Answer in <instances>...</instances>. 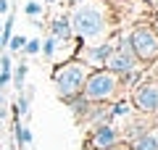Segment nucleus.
<instances>
[{
	"label": "nucleus",
	"instance_id": "nucleus-1",
	"mask_svg": "<svg viewBox=\"0 0 158 150\" xmlns=\"http://www.w3.org/2000/svg\"><path fill=\"white\" fill-rule=\"evenodd\" d=\"M66 16H69L71 32L79 40V45H100L106 40H111L113 32H116L113 6L106 3V0H82V3H74Z\"/></svg>",
	"mask_w": 158,
	"mask_h": 150
},
{
	"label": "nucleus",
	"instance_id": "nucleus-2",
	"mask_svg": "<svg viewBox=\"0 0 158 150\" xmlns=\"http://www.w3.org/2000/svg\"><path fill=\"white\" fill-rule=\"evenodd\" d=\"M79 98H85L87 103H116V100L129 98V87L124 84L121 74L108 71V69H98V71H90Z\"/></svg>",
	"mask_w": 158,
	"mask_h": 150
},
{
	"label": "nucleus",
	"instance_id": "nucleus-3",
	"mask_svg": "<svg viewBox=\"0 0 158 150\" xmlns=\"http://www.w3.org/2000/svg\"><path fill=\"white\" fill-rule=\"evenodd\" d=\"M90 71L92 69L87 66V63H82L79 58H69V61L58 63V66L53 69V87H56L58 100L69 103V100L79 98L87 77H90Z\"/></svg>",
	"mask_w": 158,
	"mask_h": 150
},
{
	"label": "nucleus",
	"instance_id": "nucleus-4",
	"mask_svg": "<svg viewBox=\"0 0 158 150\" xmlns=\"http://www.w3.org/2000/svg\"><path fill=\"white\" fill-rule=\"evenodd\" d=\"M108 71H116V74H135V71H145V63H140V58L135 56V50L129 45V34H116L113 37V50L106 61Z\"/></svg>",
	"mask_w": 158,
	"mask_h": 150
},
{
	"label": "nucleus",
	"instance_id": "nucleus-5",
	"mask_svg": "<svg viewBox=\"0 0 158 150\" xmlns=\"http://www.w3.org/2000/svg\"><path fill=\"white\" fill-rule=\"evenodd\" d=\"M127 34H129V45L135 50V56L140 58V63L148 66V63H153L158 58V37L150 24H137Z\"/></svg>",
	"mask_w": 158,
	"mask_h": 150
},
{
	"label": "nucleus",
	"instance_id": "nucleus-6",
	"mask_svg": "<svg viewBox=\"0 0 158 150\" xmlns=\"http://www.w3.org/2000/svg\"><path fill=\"white\" fill-rule=\"evenodd\" d=\"M129 103L135 111L140 113H156L158 111V74H150V77H142L140 82L132 87L129 92Z\"/></svg>",
	"mask_w": 158,
	"mask_h": 150
},
{
	"label": "nucleus",
	"instance_id": "nucleus-7",
	"mask_svg": "<svg viewBox=\"0 0 158 150\" xmlns=\"http://www.w3.org/2000/svg\"><path fill=\"white\" fill-rule=\"evenodd\" d=\"M111 50H113V37L106 40V42H100V45H79L77 53H74V58H79L82 63H87L92 71H98V69H106V61H108V56H111Z\"/></svg>",
	"mask_w": 158,
	"mask_h": 150
},
{
	"label": "nucleus",
	"instance_id": "nucleus-8",
	"mask_svg": "<svg viewBox=\"0 0 158 150\" xmlns=\"http://www.w3.org/2000/svg\"><path fill=\"white\" fill-rule=\"evenodd\" d=\"M124 142V137H121V132L116 129V124H103V127H95L87 132V148L90 150H108L113 148V145H121Z\"/></svg>",
	"mask_w": 158,
	"mask_h": 150
},
{
	"label": "nucleus",
	"instance_id": "nucleus-9",
	"mask_svg": "<svg viewBox=\"0 0 158 150\" xmlns=\"http://www.w3.org/2000/svg\"><path fill=\"white\" fill-rule=\"evenodd\" d=\"M127 145H129L132 150H158V124L148 127L145 132H140L137 137H132Z\"/></svg>",
	"mask_w": 158,
	"mask_h": 150
},
{
	"label": "nucleus",
	"instance_id": "nucleus-10",
	"mask_svg": "<svg viewBox=\"0 0 158 150\" xmlns=\"http://www.w3.org/2000/svg\"><path fill=\"white\" fill-rule=\"evenodd\" d=\"M50 34L56 42H69V40H74V32H71V24H69V16L63 13V16H56L50 21Z\"/></svg>",
	"mask_w": 158,
	"mask_h": 150
},
{
	"label": "nucleus",
	"instance_id": "nucleus-11",
	"mask_svg": "<svg viewBox=\"0 0 158 150\" xmlns=\"http://www.w3.org/2000/svg\"><path fill=\"white\" fill-rule=\"evenodd\" d=\"M13 129H16V142H19V148L32 145V132H29V127L21 121V119H13Z\"/></svg>",
	"mask_w": 158,
	"mask_h": 150
},
{
	"label": "nucleus",
	"instance_id": "nucleus-12",
	"mask_svg": "<svg viewBox=\"0 0 158 150\" xmlns=\"http://www.w3.org/2000/svg\"><path fill=\"white\" fill-rule=\"evenodd\" d=\"M27 61H21L16 69H11V82H13V87H16V92H21L24 90V84H27Z\"/></svg>",
	"mask_w": 158,
	"mask_h": 150
},
{
	"label": "nucleus",
	"instance_id": "nucleus-13",
	"mask_svg": "<svg viewBox=\"0 0 158 150\" xmlns=\"http://www.w3.org/2000/svg\"><path fill=\"white\" fill-rule=\"evenodd\" d=\"M40 53H42L45 61H53V56H56V40L50 34L48 37H40Z\"/></svg>",
	"mask_w": 158,
	"mask_h": 150
},
{
	"label": "nucleus",
	"instance_id": "nucleus-14",
	"mask_svg": "<svg viewBox=\"0 0 158 150\" xmlns=\"http://www.w3.org/2000/svg\"><path fill=\"white\" fill-rule=\"evenodd\" d=\"M21 56H24V58L40 56V37H27V45L21 48Z\"/></svg>",
	"mask_w": 158,
	"mask_h": 150
},
{
	"label": "nucleus",
	"instance_id": "nucleus-15",
	"mask_svg": "<svg viewBox=\"0 0 158 150\" xmlns=\"http://www.w3.org/2000/svg\"><path fill=\"white\" fill-rule=\"evenodd\" d=\"M24 45H27V37H24V34H11V40H8V48L6 50H11V53H21V48Z\"/></svg>",
	"mask_w": 158,
	"mask_h": 150
},
{
	"label": "nucleus",
	"instance_id": "nucleus-16",
	"mask_svg": "<svg viewBox=\"0 0 158 150\" xmlns=\"http://www.w3.org/2000/svg\"><path fill=\"white\" fill-rule=\"evenodd\" d=\"M24 13H27V16H42V3H37V0H29L27 6H24Z\"/></svg>",
	"mask_w": 158,
	"mask_h": 150
},
{
	"label": "nucleus",
	"instance_id": "nucleus-17",
	"mask_svg": "<svg viewBox=\"0 0 158 150\" xmlns=\"http://www.w3.org/2000/svg\"><path fill=\"white\" fill-rule=\"evenodd\" d=\"M11 11V0H0V16H6Z\"/></svg>",
	"mask_w": 158,
	"mask_h": 150
},
{
	"label": "nucleus",
	"instance_id": "nucleus-18",
	"mask_svg": "<svg viewBox=\"0 0 158 150\" xmlns=\"http://www.w3.org/2000/svg\"><path fill=\"white\" fill-rule=\"evenodd\" d=\"M108 150H132V148L127 142H121V145H113V148H108Z\"/></svg>",
	"mask_w": 158,
	"mask_h": 150
},
{
	"label": "nucleus",
	"instance_id": "nucleus-19",
	"mask_svg": "<svg viewBox=\"0 0 158 150\" xmlns=\"http://www.w3.org/2000/svg\"><path fill=\"white\" fill-rule=\"evenodd\" d=\"M153 27V32H156V37H158V19H156V24H150Z\"/></svg>",
	"mask_w": 158,
	"mask_h": 150
},
{
	"label": "nucleus",
	"instance_id": "nucleus-20",
	"mask_svg": "<svg viewBox=\"0 0 158 150\" xmlns=\"http://www.w3.org/2000/svg\"><path fill=\"white\" fill-rule=\"evenodd\" d=\"M153 121H156V124H158V111H156V113H153Z\"/></svg>",
	"mask_w": 158,
	"mask_h": 150
},
{
	"label": "nucleus",
	"instance_id": "nucleus-21",
	"mask_svg": "<svg viewBox=\"0 0 158 150\" xmlns=\"http://www.w3.org/2000/svg\"><path fill=\"white\" fill-rule=\"evenodd\" d=\"M69 3H71V6H74V3H82V0H69Z\"/></svg>",
	"mask_w": 158,
	"mask_h": 150
},
{
	"label": "nucleus",
	"instance_id": "nucleus-22",
	"mask_svg": "<svg viewBox=\"0 0 158 150\" xmlns=\"http://www.w3.org/2000/svg\"><path fill=\"white\" fill-rule=\"evenodd\" d=\"M0 29H3V16H0Z\"/></svg>",
	"mask_w": 158,
	"mask_h": 150
},
{
	"label": "nucleus",
	"instance_id": "nucleus-23",
	"mask_svg": "<svg viewBox=\"0 0 158 150\" xmlns=\"http://www.w3.org/2000/svg\"><path fill=\"white\" fill-rule=\"evenodd\" d=\"M106 3H111V0H106Z\"/></svg>",
	"mask_w": 158,
	"mask_h": 150
},
{
	"label": "nucleus",
	"instance_id": "nucleus-24",
	"mask_svg": "<svg viewBox=\"0 0 158 150\" xmlns=\"http://www.w3.org/2000/svg\"><path fill=\"white\" fill-rule=\"evenodd\" d=\"M0 124H3V121H0Z\"/></svg>",
	"mask_w": 158,
	"mask_h": 150
}]
</instances>
